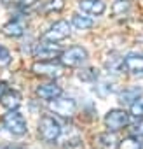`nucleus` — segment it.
Masks as SVG:
<instances>
[{"label": "nucleus", "mask_w": 143, "mask_h": 149, "mask_svg": "<svg viewBox=\"0 0 143 149\" xmlns=\"http://www.w3.org/2000/svg\"><path fill=\"white\" fill-rule=\"evenodd\" d=\"M35 93L42 98V100H54L61 95V88L56 83H47V84H40L37 86Z\"/></svg>", "instance_id": "obj_11"}, {"label": "nucleus", "mask_w": 143, "mask_h": 149, "mask_svg": "<svg viewBox=\"0 0 143 149\" xmlns=\"http://www.w3.org/2000/svg\"><path fill=\"white\" fill-rule=\"evenodd\" d=\"M38 2V0H19V4L23 6V7H30V6H35Z\"/></svg>", "instance_id": "obj_24"}, {"label": "nucleus", "mask_w": 143, "mask_h": 149, "mask_svg": "<svg viewBox=\"0 0 143 149\" xmlns=\"http://www.w3.org/2000/svg\"><path fill=\"white\" fill-rule=\"evenodd\" d=\"M131 114L136 119H143V100H136L131 104Z\"/></svg>", "instance_id": "obj_20"}, {"label": "nucleus", "mask_w": 143, "mask_h": 149, "mask_svg": "<svg viewBox=\"0 0 143 149\" xmlns=\"http://www.w3.org/2000/svg\"><path fill=\"white\" fill-rule=\"evenodd\" d=\"M72 23H74V26L79 28V30H87V28H91V26L94 25L93 19H89V18H86V16H80V14H74Z\"/></svg>", "instance_id": "obj_16"}, {"label": "nucleus", "mask_w": 143, "mask_h": 149, "mask_svg": "<svg viewBox=\"0 0 143 149\" xmlns=\"http://www.w3.org/2000/svg\"><path fill=\"white\" fill-rule=\"evenodd\" d=\"M65 6L63 0H51V2L45 6V11H61Z\"/></svg>", "instance_id": "obj_23"}, {"label": "nucleus", "mask_w": 143, "mask_h": 149, "mask_svg": "<svg viewBox=\"0 0 143 149\" xmlns=\"http://www.w3.org/2000/svg\"><path fill=\"white\" fill-rule=\"evenodd\" d=\"M4 33L7 35V37H21L23 33H25V25L19 21V19H12V21H9L7 25H4Z\"/></svg>", "instance_id": "obj_14"}, {"label": "nucleus", "mask_w": 143, "mask_h": 149, "mask_svg": "<svg viewBox=\"0 0 143 149\" xmlns=\"http://www.w3.org/2000/svg\"><path fill=\"white\" fill-rule=\"evenodd\" d=\"M6 149H19V147H6Z\"/></svg>", "instance_id": "obj_26"}, {"label": "nucleus", "mask_w": 143, "mask_h": 149, "mask_svg": "<svg viewBox=\"0 0 143 149\" xmlns=\"http://www.w3.org/2000/svg\"><path fill=\"white\" fill-rule=\"evenodd\" d=\"M96 144H98L101 149H115V147H117V137L112 135L110 132L100 133V135L96 137Z\"/></svg>", "instance_id": "obj_15"}, {"label": "nucleus", "mask_w": 143, "mask_h": 149, "mask_svg": "<svg viewBox=\"0 0 143 149\" xmlns=\"http://www.w3.org/2000/svg\"><path fill=\"white\" fill-rule=\"evenodd\" d=\"M32 72L35 76L40 77H47V79H58L63 76L65 72V65L54 61V60H37L32 65Z\"/></svg>", "instance_id": "obj_1"}, {"label": "nucleus", "mask_w": 143, "mask_h": 149, "mask_svg": "<svg viewBox=\"0 0 143 149\" xmlns=\"http://www.w3.org/2000/svg\"><path fill=\"white\" fill-rule=\"evenodd\" d=\"M2 125L12 135H25L26 133V119L18 111H9V114H6L2 119Z\"/></svg>", "instance_id": "obj_4"}, {"label": "nucleus", "mask_w": 143, "mask_h": 149, "mask_svg": "<svg viewBox=\"0 0 143 149\" xmlns=\"http://www.w3.org/2000/svg\"><path fill=\"white\" fill-rule=\"evenodd\" d=\"M119 149H141V142L138 140V137H127V139H122L119 144H117Z\"/></svg>", "instance_id": "obj_17"}, {"label": "nucleus", "mask_w": 143, "mask_h": 149, "mask_svg": "<svg viewBox=\"0 0 143 149\" xmlns=\"http://www.w3.org/2000/svg\"><path fill=\"white\" fill-rule=\"evenodd\" d=\"M19 0H2V4L4 6H12V4H18Z\"/></svg>", "instance_id": "obj_25"}, {"label": "nucleus", "mask_w": 143, "mask_h": 149, "mask_svg": "<svg viewBox=\"0 0 143 149\" xmlns=\"http://www.w3.org/2000/svg\"><path fill=\"white\" fill-rule=\"evenodd\" d=\"M0 104L2 107H6L7 111H16L21 105V95L14 90H7L0 95Z\"/></svg>", "instance_id": "obj_10"}, {"label": "nucleus", "mask_w": 143, "mask_h": 149, "mask_svg": "<svg viewBox=\"0 0 143 149\" xmlns=\"http://www.w3.org/2000/svg\"><path fill=\"white\" fill-rule=\"evenodd\" d=\"M38 135L45 142H54L61 135V126L52 116H44L38 123Z\"/></svg>", "instance_id": "obj_2"}, {"label": "nucleus", "mask_w": 143, "mask_h": 149, "mask_svg": "<svg viewBox=\"0 0 143 149\" xmlns=\"http://www.w3.org/2000/svg\"><path fill=\"white\" fill-rule=\"evenodd\" d=\"M49 109L63 118H72L77 112V104L74 98H61V95L54 100H49Z\"/></svg>", "instance_id": "obj_6"}, {"label": "nucleus", "mask_w": 143, "mask_h": 149, "mask_svg": "<svg viewBox=\"0 0 143 149\" xmlns=\"http://www.w3.org/2000/svg\"><path fill=\"white\" fill-rule=\"evenodd\" d=\"M11 60H12V56H11V53L4 47V46H0V67H6V65H9L11 63Z\"/></svg>", "instance_id": "obj_21"}, {"label": "nucleus", "mask_w": 143, "mask_h": 149, "mask_svg": "<svg viewBox=\"0 0 143 149\" xmlns=\"http://www.w3.org/2000/svg\"><path fill=\"white\" fill-rule=\"evenodd\" d=\"M79 79H82V81H94V79H98V72L94 68H84V70L79 72Z\"/></svg>", "instance_id": "obj_19"}, {"label": "nucleus", "mask_w": 143, "mask_h": 149, "mask_svg": "<svg viewBox=\"0 0 143 149\" xmlns=\"http://www.w3.org/2000/svg\"><path fill=\"white\" fill-rule=\"evenodd\" d=\"M59 60L65 67H79L87 60V51L80 46H72L59 54Z\"/></svg>", "instance_id": "obj_3"}, {"label": "nucleus", "mask_w": 143, "mask_h": 149, "mask_svg": "<svg viewBox=\"0 0 143 149\" xmlns=\"http://www.w3.org/2000/svg\"><path fill=\"white\" fill-rule=\"evenodd\" d=\"M129 11V0H117L113 4V14L115 16H124V13Z\"/></svg>", "instance_id": "obj_18"}, {"label": "nucleus", "mask_w": 143, "mask_h": 149, "mask_svg": "<svg viewBox=\"0 0 143 149\" xmlns=\"http://www.w3.org/2000/svg\"><path fill=\"white\" fill-rule=\"evenodd\" d=\"M61 47L54 42H49V40H44L40 44L35 46L33 49V58L37 60H52V58H58L61 54Z\"/></svg>", "instance_id": "obj_8"}, {"label": "nucleus", "mask_w": 143, "mask_h": 149, "mask_svg": "<svg viewBox=\"0 0 143 149\" xmlns=\"http://www.w3.org/2000/svg\"><path fill=\"white\" fill-rule=\"evenodd\" d=\"M129 130H131V135L133 137H143V119H138Z\"/></svg>", "instance_id": "obj_22"}, {"label": "nucleus", "mask_w": 143, "mask_h": 149, "mask_svg": "<svg viewBox=\"0 0 143 149\" xmlns=\"http://www.w3.org/2000/svg\"><path fill=\"white\" fill-rule=\"evenodd\" d=\"M122 65L127 72L131 74H143V54L138 53H129L124 56Z\"/></svg>", "instance_id": "obj_9"}, {"label": "nucleus", "mask_w": 143, "mask_h": 149, "mask_svg": "<svg viewBox=\"0 0 143 149\" xmlns=\"http://www.w3.org/2000/svg\"><path fill=\"white\" fill-rule=\"evenodd\" d=\"M141 93H143V90L138 88V86L126 88L124 91L119 93V102H120V104H129V105H131L133 102H136V100L141 97Z\"/></svg>", "instance_id": "obj_13"}, {"label": "nucleus", "mask_w": 143, "mask_h": 149, "mask_svg": "<svg viewBox=\"0 0 143 149\" xmlns=\"http://www.w3.org/2000/svg\"><path fill=\"white\" fill-rule=\"evenodd\" d=\"M70 33H72V30H70L68 21L61 19V21H56V23L42 35V39H44V40H49V42H58V40H63V39L70 37Z\"/></svg>", "instance_id": "obj_7"}, {"label": "nucleus", "mask_w": 143, "mask_h": 149, "mask_svg": "<svg viewBox=\"0 0 143 149\" xmlns=\"http://www.w3.org/2000/svg\"><path fill=\"white\" fill-rule=\"evenodd\" d=\"M105 125H107L108 132H119L129 125V114L122 109H112L105 116Z\"/></svg>", "instance_id": "obj_5"}, {"label": "nucleus", "mask_w": 143, "mask_h": 149, "mask_svg": "<svg viewBox=\"0 0 143 149\" xmlns=\"http://www.w3.org/2000/svg\"><path fill=\"white\" fill-rule=\"evenodd\" d=\"M79 7L84 13L93 14V16H100V14L105 13V2L103 0H80Z\"/></svg>", "instance_id": "obj_12"}]
</instances>
